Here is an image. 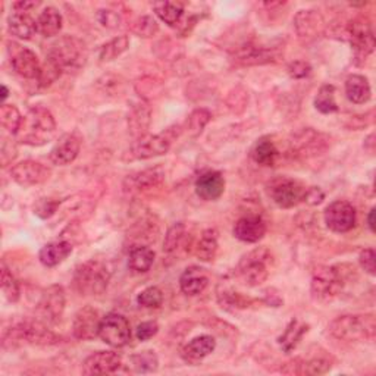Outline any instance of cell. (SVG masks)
<instances>
[{
	"mask_svg": "<svg viewBox=\"0 0 376 376\" xmlns=\"http://www.w3.org/2000/svg\"><path fill=\"white\" fill-rule=\"evenodd\" d=\"M129 48V40L127 36H119L115 37L114 40H110L109 43L103 44V48L100 49V60L102 62H110L119 58L127 49Z\"/></svg>",
	"mask_w": 376,
	"mask_h": 376,
	"instance_id": "cell-40",
	"label": "cell"
},
{
	"mask_svg": "<svg viewBox=\"0 0 376 376\" xmlns=\"http://www.w3.org/2000/svg\"><path fill=\"white\" fill-rule=\"evenodd\" d=\"M122 365V359L115 351H96L82 365L84 375H110Z\"/></svg>",
	"mask_w": 376,
	"mask_h": 376,
	"instance_id": "cell-18",
	"label": "cell"
},
{
	"mask_svg": "<svg viewBox=\"0 0 376 376\" xmlns=\"http://www.w3.org/2000/svg\"><path fill=\"white\" fill-rule=\"evenodd\" d=\"M345 38L350 40L353 49L359 59L366 58L375 49V37L370 22L365 18L350 21L345 27Z\"/></svg>",
	"mask_w": 376,
	"mask_h": 376,
	"instance_id": "cell-10",
	"label": "cell"
},
{
	"mask_svg": "<svg viewBox=\"0 0 376 376\" xmlns=\"http://www.w3.org/2000/svg\"><path fill=\"white\" fill-rule=\"evenodd\" d=\"M131 31L134 33V34H137L139 37L150 38V37L156 36L159 33V24L153 16L143 15V16H139L134 22H132Z\"/></svg>",
	"mask_w": 376,
	"mask_h": 376,
	"instance_id": "cell-42",
	"label": "cell"
},
{
	"mask_svg": "<svg viewBox=\"0 0 376 376\" xmlns=\"http://www.w3.org/2000/svg\"><path fill=\"white\" fill-rule=\"evenodd\" d=\"M329 334L343 341H373L375 318L373 315H344L331 322Z\"/></svg>",
	"mask_w": 376,
	"mask_h": 376,
	"instance_id": "cell-3",
	"label": "cell"
},
{
	"mask_svg": "<svg viewBox=\"0 0 376 376\" xmlns=\"http://www.w3.org/2000/svg\"><path fill=\"white\" fill-rule=\"evenodd\" d=\"M348 275L341 267H318L312 276V294L316 300L329 301L337 297L345 285Z\"/></svg>",
	"mask_w": 376,
	"mask_h": 376,
	"instance_id": "cell-6",
	"label": "cell"
},
{
	"mask_svg": "<svg viewBox=\"0 0 376 376\" xmlns=\"http://www.w3.org/2000/svg\"><path fill=\"white\" fill-rule=\"evenodd\" d=\"M279 59H281V53L276 49L256 46V44H247V46L241 48L234 55V60L242 66L275 63Z\"/></svg>",
	"mask_w": 376,
	"mask_h": 376,
	"instance_id": "cell-20",
	"label": "cell"
},
{
	"mask_svg": "<svg viewBox=\"0 0 376 376\" xmlns=\"http://www.w3.org/2000/svg\"><path fill=\"white\" fill-rule=\"evenodd\" d=\"M139 87L141 85V88H137V92L140 93V96H143V97H146L147 95H150L151 97L153 96H159V93H161V90H156V88H154V85H159L158 82H146V80H141L139 84H137Z\"/></svg>",
	"mask_w": 376,
	"mask_h": 376,
	"instance_id": "cell-56",
	"label": "cell"
},
{
	"mask_svg": "<svg viewBox=\"0 0 376 376\" xmlns=\"http://www.w3.org/2000/svg\"><path fill=\"white\" fill-rule=\"evenodd\" d=\"M267 191L276 206L291 209L304 202L307 188L300 181L289 178V176H276L268 183Z\"/></svg>",
	"mask_w": 376,
	"mask_h": 376,
	"instance_id": "cell-8",
	"label": "cell"
},
{
	"mask_svg": "<svg viewBox=\"0 0 376 376\" xmlns=\"http://www.w3.org/2000/svg\"><path fill=\"white\" fill-rule=\"evenodd\" d=\"M308 331V326L306 323H303L299 319H293L289 326L285 328L284 334L278 338V344L281 345L284 353H291L299 343L301 341V338L304 337V334Z\"/></svg>",
	"mask_w": 376,
	"mask_h": 376,
	"instance_id": "cell-33",
	"label": "cell"
},
{
	"mask_svg": "<svg viewBox=\"0 0 376 376\" xmlns=\"http://www.w3.org/2000/svg\"><path fill=\"white\" fill-rule=\"evenodd\" d=\"M59 206L60 202L55 200V198H40L34 206V213L41 219H49L58 212Z\"/></svg>",
	"mask_w": 376,
	"mask_h": 376,
	"instance_id": "cell-48",
	"label": "cell"
},
{
	"mask_svg": "<svg viewBox=\"0 0 376 376\" xmlns=\"http://www.w3.org/2000/svg\"><path fill=\"white\" fill-rule=\"evenodd\" d=\"M153 11L165 24L169 27H175L180 24L184 15V5L180 2H156L153 4Z\"/></svg>",
	"mask_w": 376,
	"mask_h": 376,
	"instance_id": "cell-37",
	"label": "cell"
},
{
	"mask_svg": "<svg viewBox=\"0 0 376 376\" xmlns=\"http://www.w3.org/2000/svg\"><path fill=\"white\" fill-rule=\"evenodd\" d=\"M9 53H11V63L16 74L28 80L38 78L41 71V63L34 52L26 48H21L15 43H9Z\"/></svg>",
	"mask_w": 376,
	"mask_h": 376,
	"instance_id": "cell-16",
	"label": "cell"
},
{
	"mask_svg": "<svg viewBox=\"0 0 376 376\" xmlns=\"http://www.w3.org/2000/svg\"><path fill=\"white\" fill-rule=\"evenodd\" d=\"M315 107L321 114H335L338 112V106L335 102V87L331 84H325L319 88L315 97Z\"/></svg>",
	"mask_w": 376,
	"mask_h": 376,
	"instance_id": "cell-38",
	"label": "cell"
},
{
	"mask_svg": "<svg viewBox=\"0 0 376 376\" xmlns=\"http://www.w3.org/2000/svg\"><path fill=\"white\" fill-rule=\"evenodd\" d=\"M151 122V110L147 104H136L128 115V128L132 137L140 139L147 134Z\"/></svg>",
	"mask_w": 376,
	"mask_h": 376,
	"instance_id": "cell-29",
	"label": "cell"
},
{
	"mask_svg": "<svg viewBox=\"0 0 376 376\" xmlns=\"http://www.w3.org/2000/svg\"><path fill=\"white\" fill-rule=\"evenodd\" d=\"M72 253V245L66 240H59V241H52L48 242L44 246L40 253L38 259L40 262L48 268H55L58 264H60L63 260L68 259V256Z\"/></svg>",
	"mask_w": 376,
	"mask_h": 376,
	"instance_id": "cell-25",
	"label": "cell"
},
{
	"mask_svg": "<svg viewBox=\"0 0 376 376\" xmlns=\"http://www.w3.org/2000/svg\"><path fill=\"white\" fill-rule=\"evenodd\" d=\"M81 150V139L75 132H70L59 139L50 151V161L53 165L65 166L72 163Z\"/></svg>",
	"mask_w": 376,
	"mask_h": 376,
	"instance_id": "cell-21",
	"label": "cell"
},
{
	"mask_svg": "<svg viewBox=\"0 0 376 376\" xmlns=\"http://www.w3.org/2000/svg\"><path fill=\"white\" fill-rule=\"evenodd\" d=\"M267 234V224L257 215H249L237 220L234 237L242 242H257Z\"/></svg>",
	"mask_w": 376,
	"mask_h": 376,
	"instance_id": "cell-23",
	"label": "cell"
},
{
	"mask_svg": "<svg viewBox=\"0 0 376 376\" xmlns=\"http://www.w3.org/2000/svg\"><path fill=\"white\" fill-rule=\"evenodd\" d=\"M326 227L338 234L351 231L356 227V209L345 200H337L331 203L323 213Z\"/></svg>",
	"mask_w": 376,
	"mask_h": 376,
	"instance_id": "cell-11",
	"label": "cell"
},
{
	"mask_svg": "<svg viewBox=\"0 0 376 376\" xmlns=\"http://www.w3.org/2000/svg\"><path fill=\"white\" fill-rule=\"evenodd\" d=\"M373 139H375V136L370 134V136L366 139V141H365V149L369 150L370 153L373 151V144H375V143H373Z\"/></svg>",
	"mask_w": 376,
	"mask_h": 376,
	"instance_id": "cell-60",
	"label": "cell"
},
{
	"mask_svg": "<svg viewBox=\"0 0 376 376\" xmlns=\"http://www.w3.org/2000/svg\"><path fill=\"white\" fill-rule=\"evenodd\" d=\"M22 121H24V117L19 114L16 106L2 104V107H0V122L11 134H18L22 127Z\"/></svg>",
	"mask_w": 376,
	"mask_h": 376,
	"instance_id": "cell-39",
	"label": "cell"
},
{
	"mask_svg": "<svg viewBox=\"0 0 376 376\" xmlns=\"http://www.w3.org/2000/svg\"><path fill=\"white\" fill-rule=\"evenodd\" d=\"M331 369V363L325 359H312L308 362L303 360V370L301 375H322Z\"/></svg>",
	"mask_w": 376,
	"mask_h": 376,
	"instance_id": "cell-49",
	"label": "cell"
},
{
	"mask_svg": "<svg viewBox=\"0 0 376 376\" xmlns=\"http://www.w3.org/2000/svg\"><path fill=\"white\" fill-rule=\"evenodd\" d=\"M376 254L373 249H365L360 256H359V262H360V267L363 268L365 272H367L369 275H375L376 274Z\"/></svg>",
	"mask_w": 376,
	"mask_h": 376,
	"instance_id": "cell-52",
	"label": "cell"
},
{
	"mask_svg": "<svg viewBox=\"0 0 376 376\" xmlns=\"http://www.w3.org/2000/svg\"><path fill=\"white\" fill-rule=\"evenodd\" d=\"M8 343L31 344V345H55L62 343V338L40 321H22L11 326L5 333L4 344L6 345Z\"/></svg>",
	"mask_w": 376,
	"mask_h": 376,
	"instance_id": "cell-4",
	"label": "cell"
},
{
	"mask_svg": "<svg viewBox=\"0 0 376 376\" xmlns=\"http://www.w3.org/2000/svg\"><path fill=\"white\" fill-rule=\"evenodd\" d=\"M110 281L106 264L99 260H88L75 269L74 286L81 296H102Z\"/></svg>",
	"mask_w": 376,
	"mask_h": 376,
	"instance_id": "cell-5",
	"label": "cell"
},
{
	"mask_svg": "<svg viewBox=\"0 0 376 376\" xmlns=\"http://www.w3.org/2000/svg\"><path fill=\"white\" fill-rule=\"evenodd\" d=\"M171 139L166 137L165 134L159 136H150L146 134L140 139L136 140V143L132 144L129 154L131 159H151L156 156H162L166 154L171 149Z\"/></svg>",
	"mask_w": 376,
	"mask_h": 376,
	"instance_id": "cell-15",
	"label": "cell"
},
{
	"mask_svg": "<svg viewBox=\"0 0 376 376\" xmlns=\"http://www.w3.org/2000/svg\"><path fill=\"white\" fill-rule=\"evenodd\" d=\"M209 285V276L203 268L190 267L180 278L181 291L187 296L202 294Z\"/></svg>",
	"mask_w": 376,
	"mask_h": 376,
	"instance_id": "cell-26",
	"label": "cell"
},
{
	"mask_svg": "<svg viewBox=\"0 0 376 376\" xmlns=\"http://www.w3.org/2000/svg\"><path fill=\"white\" fill-rule=\"evenodd\" d=\"M328 149V139L312 128H306L294 137L293 150L300 156H316Z\"/></svg>",
	"mask_w": 376,
	"mask_h": 376,
	"instance_id": "cell-19",
	"label": "cell"
},
{
	"mask_svg": "<svg viewBox=\"0 0 376 376\" xmlns=\"http://www.w3.org/2000/svg\"><path fill=\"white\" fill-rule=\"evenodd\" d=\"M16 158V147L11 140H4L2 144V165L6 166Z\"/></svg>",
	"mask_w": 376,
	"mask_h": 376,
	"instance_id": "cell-55",
	"label": "cell"
},
{
	"mask_svg": "<svg viewBox=\"0 0 376 376\" xmlns=\"http://www.w3.org/2000/svg\"><path fill=\"white\" fill-rule=\"evenodd\" d=\"M311 72H312V66L304 60H294L289 65V74L291 78L301 80L311 75Z\"/></svg>",
	"mask_w": 376,
	"mask_h": 376,
	"instance_id": "cell-51",
	"label": "cell"
},
{
	"mask_svg": "<svg viewBox=\"0 0 376 376\" xmlns=\"http://www.w3.org/2000/svg\"><path fill=\"white\" fill-rule=\"evenodd\" d=\"M56 121L50 110L43 106H34L28 110L19 129V140L30 146H43L55 134Z\"/></svg>",
	"mask_w": 376,
	"mask_h": 376,
	"instance_id": "cell-1",
	"label": "cell"
},
{
	"mask_svg": "<svg viewBox=\"0 0 376 376\" xmlns=\"http://www.w3.org/2000/svg\"><path fill=\"white\" fill-rule=\"evenodd\" d=\"M99 21H100V24L106 28H117L119 27L121 16L115 11H100Z\"/></svg>",
	"mask_w": 376,
	"mask_h": 376,
	"instance_id": "cell-53",
	"label": "cell"
},
{
	"mask_svg": "<svg viewBox=\"0 0 376 376\" xmlns=\"http://www.w3.org/2000/svg\"><path fill=\"white\" fill-rule=\"evenodd\" d=\"M131 366L134 367L137 373H151L158 370L159 360L158 356L154 355V351L146 350L137 353L134 356H131Z\"/></svg>",
	"mask_w": 376,
	"mask_h": 376,
	"instance_id": "cell-41",
	"label": "cell"
},
{
	"mask_svg": "<svg viewBox=\"0 0 376 376\" xmlns=\"http://www.w3.org/2000/svg\"><path fill=\"white\" fill-rule=\"evenodd\" d=\"M46 58L53 60L63 72H72L85 65L87 48L80 38L65 36L50 44Z\"/></svg>",
	"mask_w": 376,
	"mask_h": 376,
	"instance_id": "cell-2",
	"label": "cell"
},
{
	"mask_svg": "<svg viewBox=\"0 0 376 376\" xmlns=\"http://www.w3.org/2000/svg\"><path fill=\"white\" fill-rule=\"evenodd\" d=\"M216 341L210 335H200L191 340L183 350V356L190 362H197L208 358L215 351Z\"/></svg>",
	"mask_w": 376,
	"mask_h": 376,
	"instance_id": "cell-31",
	"label": "cell"
},
{
	"mask_svg": "<svg viewBox=\"0 0 376 376\" xmlns=\"http://www.w3.org/2000/svg\"><path fill=\"white\" fill-rule=\"evenodd\" d=\"M212 115L208 109H195L187 119V129L191 136L202 134L205 127L209 124Z\"/></svg>",
	"mask_w": 376,
	"mask_h": 376,
	"instance_id": "cell-43",
	"label": "cell"
},
{
	"mask_svg": "<svg viewBox=\"0 0 376 376\" xmlns=\"http://www.w3.org/2000/svg\"><path fill=\"white\" fill-rule=\"evenodd\" d=\"M62 72L63 71L59 68V66L53 60H50V59L46 58V62H44L41 65V71H40V75L37 78L38 85L40 87H49V85H52L62 75Z\"/></svg>",
	"mask_w": 376,
	"mask_h": 376,
	"instance_id": "cell-45",
	"label": "cell"
},
{
	"mask_svg": "<svg viewBox=\"0 0 376 376\" xmlns=\"http://www.w3.org/2000/svg\"><path fill=\"white\" fill-rule=\"evenodd\" d=\"M102 318L96 308L92 306H85L77 312L74 322H72V333L74 337L82 341H90L99 337Z\"/></svg>",
	"mask_w": 376,
	"mask_h": 376,
	"instance_id": "cell-17",
	"label": "cell"
},
{
	"mask_svg": "<svg viewBox=\"0 0 376 376\" xmlns=\"http://www.w3.org/2000/svg\"><path fill=\"white\" fill-rule=\"evenodd\" d=\"M375 212H376V209L372 208L369 215H367V227H369L370 232H375Z\"/></svg>",
	"mask_w": 376,
	"mask_h": 376,
	"instance_id": "cell-59",
	"label": "cell"
},
{
	"mask_svg": "<svg viewBox=\"0 0 376 376\" xmlns=\"http://www.w3.org/2000/svg\"><path fill=\"white\" fill-rule=\"evenodd\" d=\"M188 241V234H187V227L183 222L173 224L166 235H165V242H163V252L168 254H175L176 252H180L181 249H186L188 252L187 246Z\"/></svg>",
	"mask_w": 376,
	"mask_h": 376,
	"instance_id": "cell-34",
	"label": "cell"
},
{
	"mask_svg": "<svg viewBox=\"0 0 376 376\" xmlns=\"http://www.w3.org/2000/svg\"><path fill=\"white\" fill-rule=\"evenodd\" d=\"M65 291L60 285H52L41 294L37 306L40 318L48 323H58L65 312Z\"/></svg>",
	"mask_w": 376,
	"mask_h": 376,
	"instance_id": "cell-12",
	"label": "cell"
},
{
	"mask_svg": "<svg viewBox=\"0 0 376 376\" xmlns=\"http://www.w3.org/2000/svg\"><path fill=\"white\" fill-rule=\"evenodd\" d=\"M40 5V2H18L14 5V8L16 9V12H30L31 9L37 8Z\"/></svg>",
	"mask_w": 376,
	"mask_h": 376,
	"instance_id": "cell-58",
	"label": "cell"
},
{
	"mask_svg": "<svg viewBox=\"0 0 376 376\" xmlns=\"http://www.w3.org/2000/svg\"><path fill=\"white\" fill-rule=\"evenodd\" d=\"M252 158L260 166H275L279 158V150L271 137H262L252 149Z\"/></svg>",
	"mask_w": 376,
	"mask_h": 376,
	"instance_id": "cell-28",
	"label": "cell"
},
{
	"mask_svg": "<svg viewBox=\"0 0 376 376\" xmlns=\"http://www.w3.org/2000/svg\"><path fill=\"white\" fill-rule=\"evenodd\" d=\"M8 28L12 36L21 40H31L38 31L37 21L30 15V12H14L8 18Z\"/></svg>",
	"mask_w": 376,
	"mask_h": 376,
	"instance_id": "cell-27",
	"label": "cell"
},
{
	"mask_svg": "<svg viewBox=\"0 0 376 376\" xmlns=\"http://www.w3.org/2000/svg\"><path fill=\"white\" fill-rule=\"evenodd\" d=\"M165 180V171L161 166L149 168L128 175L124 181V191L129 194H140L159 187Z\"/></svg>",
	"mask_w": 376,
	"mask_h": 376,
	"instance_id": "cell-14",
	"label": "cell"
},
{
	"mask_svg": "<svg viewBox=\"0 0 376 376\" xmlns=\"http://www.w3.org/2000/svg\"><path fill=\"white\" fill-rule=\"evenodd\" d=\"M62 24L63 18L60 12L53 6L44 8L37 18V28L43 37H53L59 34V31L62 30Z\"/></svg>",
	"mask_w": 376,
	"mask_h": 376,
	"instance_id": "cell-32",
	"label": "cell"
},
{
	"mask_svg": "<svg viewBox=\"0 0 376 376\" xmlns=\"http://www.w3.org/2000/svg\"><path fill=\"white\" fill-rule=\"evenodd\" d=\"M137 301L143 307H147V308H158L163 303V293L161 291V289H158V286H149V289L143 290L139 294Z\"/></svg>",
	"mask_w": 376,
	"mask_h": 376,
	"instance_id": "cell-46",
	"label": "cell"
},
{
	"mask_svg": "<svg viewBox=\"0 0 376 376\" xmlns=\"http://www.w3.org/2000/svg\"><path fill=\"white\" fill-rule=\"evenodd\" d=\"M99 337L110 347H125L131 341L129 322L119 313H109L102 318Z\"/></svg>",
	"mask_w": 376,
	"mask_h": 376,
	"instance_id": "cell-9",
	"label": "cell"
},
{
	"mask_svg": "<svg viewBox=\"0 0 376 376\" xmlns=\"http://www.w3.org/2000/svg\"><path fill=\"white\" fill-rule=\"evenodd\" d=\"M325 194L319 187H312V188H307L306 191V197H304V202L308 205H321L323 202Z\"/></svg>",
	"mask_w": 376,
	"mask_h": 376,
	"instance_id": "cell-54",
	"label": "cell"
},
{
	"mask_svg": "<svg viewBox=\"0 0 376 376\" xmlns=\"http://www.w3.org/2000/svg\"><path fill=\"white\" fill-rule=\"evenodd\" d=\"M2 290L9 301L16 303L19 300V296H21L19 284L16 282V279L14 278V275L6 267L2 268Z\"/></svg>",
	"mask_w": 376,
	"mask_h": 376,
	"instance_id": "cell-47",
	"label": "cell"
},
{
	"mask_svg": "<svg viewBox=\"0 0 376 376\" xmlns=\"http://www.w3.org/2000/svg\"><path fill=\"white\" fill-rule=\"evenodd\" d=\"M303 370V360L301 359H294L289 363H285L284 367H281V372L285 375H301Z\"/></svg>",
	"mask_w": 376,
	"mask_h": 376,
	"instance_id": "cell-57",
	"label": "cell"
},
{
	"mask_svg": "<svg viewBox=\"0 0 376 376\" xmlns=\"http://www.w3.org/2000/svg\"><path fill=\"white\" fill-rule=\"evenodd\" d=\"M225 178L217 171H209L202 173L195 181V193L205 202H213L224 194Z\"/></svg>",
	"mask_w": 376,
	"mask_h": 376,
	"instance_id": "cell-22",
	"label": "cell"
},
{
	"mask_svg": "<svg viewBox=\"0 0 376 376\" xmlns=\"http://www.w3.org/2000/svg\"><path fill=\"white\" fill-rule=\"evenodd\" d=\"M219 249L217 242V232L216 230H206L202 232L200 240L195 245V256L202 262H212L215 260Z\"/></svg>",
	"mask_w": 376,
	"mask_h": 376,
	"instance_id": "cell-35",
	"label": "cell"
},
{
	"mask_svg": "<svg viewBox=\"0 0 376 376\" xmlns=\"http://www.w3.org/2000/svg\"><path fill=\"white\" fill-rule=\"evenodd\" d=\"M9 95V90H8V87L6 85H2V100H5Z\"/></svg>",
	"mask_w": 376,
	"mask_h": 376,
	"instance_id": "cell-61",
	"label": "cell"
},
{
	"mask_svg": "<svg viewBox=\"0 0 376 376\" xmlns=\"http://www.w3.org/2000/svg\"><path fill=\"white\" fill-rule=\"evenodd\" d=\"M11 176L21 187H34L46 183L52 176V169L36 161H24L11 169Z\"/></svg>",
	"mask_w": 376,
	"mask_h": 376,
	"instance_id": "cell-13",
	"label": "cell"
},
{
	"mask_svg": "<svg viewBox=\"0 0 376 376\" xmlns=\"http://www.w3.org/2000/svg\"><path fill=\"white\" fill-rule=\"evenodd\" d=\"M154 262V252L147 246L132 247L128 257V267L136 274L147 272Z\"/></svg>",
	"mask_w": 376,
	"mask_h": 376,
	"instance_id": "cell-36",
	"label": "cell"
},
{
	"mask_svg": "<svg viewBox=\"0 0 376 376\" xmlns=\"http://www.w3.org/2000/svg\"><path fill=\"white\" fill-rule=\"evenodd\" d=\"M271 262V252L264 247L256 249L240 260L238 276L249 286H257L269 276L268 264Z\"/></svg>",
	"mask_w": 376,
	"mask_h": 376,
	"instance_id": "cell-7",
	"label": "cell"
},
{
	"mask_svg": "<svg viewBox=\"0 0 376 376\" xmlns=\"http://www.w3.org/2000/svg\"><path fill=\"white\" fill-rule=\"evenodd\" d=\"M345 95L350 102L356 104L367 103L372 97L370 92V84L366 77L363 75H350L345 80Z\"/></svg>",
	"mask_w": 376,
	"mask_h": 376,
	"instance_id": "cell-30",
	"label": "cell"
},
{
	"mask_svg": "<svg viewBox=\"0 0 376 376\" xmlns=\"http://www.w3.org/2000/svg\"><path fill=\"white\" fill-rule=\"evenodd\" d=\"M217 299L220 306L225 308H247L254 303V300L250 297H245L240 293H230V291L219 293Z\"/></svg>",
	"mask_w": 376,
	"mask_h": 376,
	"instance_id": "cell-44",
	"label": "cell"
},
{
	"mask_svg": "<svg viewBox=\"0 0 376 376\" xmlns=\"http://www.w3.org/2000/svg\"><path fill=\"white\" fill-rule=\"evenodd\" d=\"M159 331V325L158 322L154 321H147V322H141L137 329H136V335L140 341H147L150 338H153L154 335L158 334Z\"/></svg>",
	"mask_w": 376,
	"mask_h": 376,
	"instance_id": "cell-50",
	"label": "cell"
},
{
	"mask_svg": "<svg viewBox=\"0 0 376 376\" xmlns=\"http://www.w3.org/2000/svg\"><path fill=\"white\" fill-rule=\"evenodd\" d=\"M294 27L300 38L311 40L323 31L325 21L318 11H300L294 18Z\"/></svg>",
	"mask_w": 376,
	"mask_h": 376,
	"instance_id": "cell-24",
	"label": "cell"
}]
</instances>
